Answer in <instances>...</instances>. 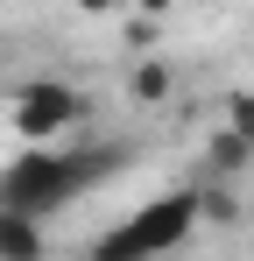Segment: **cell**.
Listing matches in <instances>:
<instances>
[{
    "label": "cell",
    "mask_w": 254,
    "mask_h": 261,
    "mask_svg": "<svg viewBox=\"0 0 254 261\" xmlns=\"http://www.w3.org/2000/svg\"><path fill=\"white\" fill-rule=\"evenodd\" d=\"M113 163H127L120 141H92V148H21V155L0 170V212L42 226L57 205H71L99 176H113Z\"/></svg>",
    "instance_id": "obj_1"
},
{
    "label": "cell",
    "mask_w": 254,
    "mask_h": 261,
    "mask_svg": "<svg viewBox=\"0 0 254 261\" xmlns=\"http://www.w3.org/2000/svg\"><path fill=\"white\" fill-rule=\"evenodd\" d=\"M198 219H205V191H163V198L134 205L120 226H106L85 261H163L198 233Z\"/></svg>",
    "instance_id": "obj_2"
},
{
    "label": "cell",
    "mask_w": 254,
    "mask_h": 261,
    "mask_svg": "<svg viewBox=\"0 0 254 261\" xmlns=\"http://www.w3.org/2000/svg\"><path fill=\"white\" fill-rule=\"evenodd\" d=\"M78 113H85V99H78L71 85H57V78H36V85L14 92V127L29 134L36 148H57V134L71 127Z\"/></svg>",
    "instance_id": "obj_3"
},
{
    "label": "cell",
    "mask_w": 254,
    "mask_h": 261,
    "mask_svg": "<svg viewBox=\"0 0 254 261\" xmlns=\"http://www.w3.org/2000/svg\"><path fill=\"white\" fill-rule=\"evenodd\" d=\"M49 247H42V226L36 219H14L0 212V261H42Z\"/></svg>",
    "instance_id": "obj_4"
},
{
    "label": "cell",
    "mask_w": 254,
    "mask_h": 261,
    "mask_svg": "<svg viewBox=\"0 0 254 261\" xmlns=\"http://www.w3.org/2000/svg\"><path fill=\"white\" fill-rule=\"evenodd\" d=\"M169 92V71L163 64H141V71H134V99H163Z\"/></svg>",
    "instance_id": "obj_5"
},
{
    "label": "cell",
    "mask_w": 254,
    "mask_h": 261,
    "mask_svg": "<svg viewBox=\"0 0 254 261\" xmlns=\"http://www.w3.org/2000/svg\"><path fill=\"white\" fill-rule=\"evenodd\" d=\"M233 134L254 148V99H240V106H233Z\"/></svg>",
    "instance_id": "obj_6"
}]
</instances>
